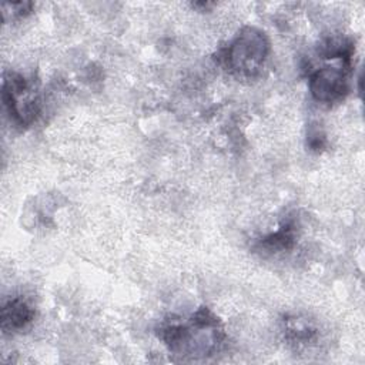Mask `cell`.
I'll return each mask as SVG.
<instances>
[{
  "label": "cell",
  "mask_w": 365,
  "mask_h": 365,
  "mask_svg": "<svg viewBox=\"0 0 365 365\" xmlns=\"http://www.w3.org/2000/svg\"><path fill=\"white\" fill-rule=\"evenodd\" d=\"M1 97L10 120L17 125L27 127L36 120L40 108L37 88L24 76L4 73Z\"/></svg>",
  "instance_id": "obj_3"
},
{
  "label": "cell",
  "mask_w": 365,
  "mask_h": 365,
  "mask_svg": "<svg viewBox=\"0 0 365 365\" xmlns=\"http://www.w3.org/2000/svg\"><path fill=\"white\" fill-rule=\"evenodd\" d=\"M285 335L291 344H308L314 341L315 331L307 324L301 322L299 319H287L285 321Z\"/></svg>",
  "instance_id": "obj_7"
},
{
  "label": "cell",
  "mask_w": 365,
  "mask_h": 365,
  "mask_svg": "<svg viewBox=\"0 0 365 365\" xmlns=\"http://www.w3.org/2000/svg\"><path fill=\"white\" fill-rule=\"evenodd\" d=\"M158 336L171 352L192 358L212 355L224 339L218 318L207 308H201L188 321L163 324Z\"/></svg>",
  "instance_id": "obj_1"
},
{
  "label": "cell",
  "mask_w": 365,
  "mask_h": 365,
  "mask_svg": "<svg viewBox=\"0 0 365 365\" xmlns=\"http://www.w3.org/2000/svg\"><path fill=\"white\" fill-rule=\"evenodd\" d=\"M351 64L339 63L338 66H324L309 76V91L312 97L324 104H334L348 94V71Z\"/></svg>",
  "instance_id": "obj_4"
},
{
  "label": "cell",
  "mask_w": 365,
  "mask_h": 365,
  "mask_svg": "<svg viewBox=\"0 0 365 365\" xmlns=\"http://www.w3.org/2000/svg\"><path fill=\"white\" fill-rule=\"evenodd\" d=\"M324 134L319 133V128L318 127H312L309 131H308V144L312 150H321L324 147Z\"/></svg>",
  "instance_id": "obj_9"
},
{
  "label": "cell",
  "mask_w": 365,
  "mask_h": 365,
  "mask_svg": "<svg viewBox=\"0 0 365 365\" xmlns=\"http://www.w3.org/2000/svg\"><path fill=\"white\" fill-rule=\"evenodd\" d=\"M31 3H4L3 4V10H4V16L10 14V16H17V17H21L27 13H30V9H31Z\"/></svg>",
  "instance_id": "obj_8"
},
{
  "label": "cell",
  "mask_w": 365,
  "mask_h": 365,
  "mask_svg": "<svg viewBox=\"0 0 365 365\" xmlns=\"http://www.w3.org/2000/svg\"><path fill=\"white\" fill-rule=\"evenodd\" d=\"M0 319L4 334L20 331L34 319V309L23 298H13L3 304Z\"/></svg>",
  "instance_id": "obj_5"
},
{
  "label": "cell",
  "mask_w": 365,
  "mask_h": 365,
  "mask_svg": "<svg viewBox=\"0 0 365 365\" xmlns=\"http://www.w3.org/2000/svg\"><path fill=\"white\" fill-rule=\"evenodd\" d=\"M295 242V227L292 222H288L282 225L279 230L275 232L268 234L259 241V245L262 250L269 251V252H277V251H285L292 248Z\"/></svg>",
  "instance_id": "obj_6"
},
{
  "label": "cell",
  "mask_w": 365,
  "mask_h": 365,
  "mask_svg": "<svg viewBox=\"0 0 365 365\" xmlns=\"http://www.w3.org/2000/svg\"><path fill=\"white\" fill-rule=\"evenodd\" d=\"M269 54V40L267 34L247 26L224 47L218 54V61L232 74L241 77H255L262 70Z\"/></svg>",
  "instance_id": "obj_2"
}]
</instances>
